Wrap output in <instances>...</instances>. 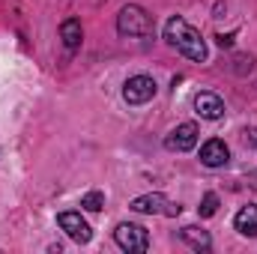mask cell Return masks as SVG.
Here are the masks:
<instances>
[{
	"mask_svg": "<svg viewBox=\"0 0 257 254\" xmlns=\"http://www.w3.org/2000/svg\"><path fill=\"white\" fill-rule=\"evenodd\" d=\"M165 39H168L183 57H189L194 63H203V60H206V42H203V36L194 30L186 18H180V15L171 18V21L165 24Z\"/></svg>",
	"mask_w": 257,
	"mask_h": 254,
	"instance_id": "obj_1",
	"label": "cell"
},
{
	"mask_svg": "<svg viewBox=\"0 0 257 254\" xmlns=\"http://www.w3.org/2000/svg\"><path fill=\"white\" fill-rule=\"evenodd\" d=\"M117 30H120V36L147 39V36H153L156 21H153V15H150L144 6L128 3V6H123V9H120V15H117Z\"/></svg>",
	"mask_w": 257,
	"mask_h": 254,
	"instance_id": "obj_2",
	"label": "cell"
},
{
	"mask_svg": "<svg viewBox=\"0 0 257 254\" xmlns=\"http://www.w3.org/2000/svg\"><path fill=\"white\" fill-rule=\"evenodd\" d=\"M114 239L123 251H132V254H144L150 248V236L141 224H132V221H123L117 230H114Z\"/></svg>",
	"mask_w": 257,
	"mask_h": 254,
	"instance_id": "obj_3",
	"label": "cell"
},
{
	"mask_svg": "<svg viewBox=\"0 0 257 254\" xmlns=\"http://www.w3.org/2000/svg\"><path fill=\"white\" fill-rule=\"evenodd\" d=\"M132 209L135 212H144V215H168V218L180 215V206L171 203L165 194H141V197L132 200Z\"/></svg>",
	"mask_w": 257,
	"mask_h": 254,
	"instance_id": "obj_4",
	"label": "cell"
},
{
	"mask_svg": "<svg viewBox=\"0 0 257 254\" xmlns=\"http://www.w3.org/2000/svg\"><path fill=\"white\" fill-rule=\"evenodd\" d=\"M156 81L150 78V75H135V78H128L126 87H123V99H126L128 105H144V102H150L153 96H156Z\"/></svg>",
	"mask_w": 257,
	"mask_h": 254,
	"instance_id": "obj_5",
	"label": "cell"
},
{
	"mask_svg": "<svg viewBox=\"0 0 257 254\" xmlns=\"http://www.w3.org/2000/svg\"><path fill=\"white\" fill-rule=\"evenodd\" d=\"M194 144H197V126L194 123H180L165 138V147L171 153H186V150H192Z\"/></svg>",
	"mask_w": 257,
	"mask_h": 254,
	"instance_id": "obj_6",
	"label": "cell"
},
{
	"mask_svg": "<svg viewBox=\"0 0 257 254\" xmlns=\"http://www.w3.org/2000/svg\"><path fill=\"white\" fill-rule=\"evenodd\" d=\"M60 227H63L66 233H69V239H75V242H90V236H93V230H90V224L78 215V212H60Z\"/></svg>",
	"mask_w": 257,
	"mask_h": 254,
	"instance_id": "obj_7",
	"label": "cell"
},
{
	"mask_svg": "<svg viewBox=\"0 0 257 254\" xmlns=\"http://www.w3.org/2000/svg\"><path fill=\"white\" fill-rule=\"evenodd\" d=\"M227 159H230V150H227V144L218 141V138H212V141H206V144L200 147V162H203L206 168H224Z\"/></svg>",
	"mask_w": 257,
	"mask_h": 254,
	"instance_id": "obj_8",
	"label": "cell"
},
{
	"mask_svg": "<svg viewBox=\"0 0 257 254\" xmlns=\"http://www.w3.org/2000/svg\"><path fill=\"white\" fill-rule=\"evenodd\" d=\"M194 111L203 120H221L224 117V102L215 93H197L194 96Z\"/></svg>",
	"mask_w": 257,
	"mask_h": 254,
	"instance_id": "obj_9",
	"label": "cell"
},
{
	"mask_svg": "<svg viewBox=\"0 0 257 254\" xmlns=\"http://www.w3.org/2000/svg\"><path fill=\"white\" fill-rule=\"evenodd\" d=\"M233 227H236L242 236H257V206L254 203H248V206H242V209L236 212Z\"/></svg>",
	"mask_w": 257,
	"mask_h": 254,
	"instance_id": "obj_10",
	"label": "cell"
},
{
	"mask_svg": "<svg viewBox=\"0 0 257 254\" xmlns=\"http://www.w3.org/2000/svg\"><path fill=\"white\" fill-rule=\"evenodd\" d=\"M60 36H63V45L69 51H75L78 45H81V21L78 18H66L63 24H60Z\"/></svg>",
	"mask_w": 257,
	"mask_h": 254,
	"instance_id": "obj_11",
	"label": "cell"
},
{
	"mask_svg": "<svg viewBox=\"0 0 257 254\" xmlns=\"http://www.w3.org/2000/svg\"><path fill=\"white\" fill-rule=\"evenodd\" d=\"M180 236H183V242H189V245L197 248V251H209V245H212V242H209V233H206V230H200V227H192V224H189V227H183V230H180Z\"/></svg>",
	"mask_w": 257,
	"mask_h": 254,
	"instance_id": "obj_12",
	"label": "cell"
},
{
	"mask_svg": "<svg viewBox=\"0 0 257 254\" xmlns=\"http://www.w3.org/2000/svg\"><path fill=\"white\" fill-rule=\"evenodd\" d=\"M197 212H200V218H212V215L218 212V194L206 191L203 200H200V206H197Z\"/></svg>",
	"mask_w": 257,
	"mask_h": 254,
	"instance_id": "obj_13",
	"label": "cell"
},
{
	"mask_svg": "<svg viewBox=\"0 0 257 254\" xmlns=\"http://www.w3.org/2000/svg\"><path fill=\"white\" fill-rule=\"evenodd\" d=\"M81 206L90 209V212H99V209L105 206V194H102V191H90V194L81 197Z\"/></svg>",
	"mask_w": 257,
	"mask_h": 254,
	"instance_id": "obj_14",
	"label": "cell"
}]
</instances>
